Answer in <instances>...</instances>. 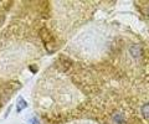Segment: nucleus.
<instances>
[{
  "label": "nucleus",
  "instance_id": "f257e3e1",
  "mask_svg": "<svg viewBox=\"0 0 149 124\" xmlns=\"http://www.w3.org/2000/svg\"><path fill=\"white\" fill-rule=\"evenodd\" d=\"M80 100L78 91L57 73H47L34 88V104L41 111H70Z\"/></svg>",
  "mask_w": 149,
  "mask_h": 124
},
{
  "label": "nucleus",
  "instance_id": "f03ea898",
  "mask_svg": "<svg viewBox=\"0 0 149 124\" xmlns=\"http://www.w3.org/2000/svg\"><path fill=\"white\" fill-rule=\"evenodd\" d=\"M70 124H97V123H93V122H90V121H77V122L70 123Z\"/></svg>",
  "mask_w": 149,
  "mask_h": 124
}]
</instances>
